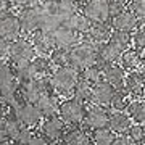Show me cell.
Listing matches in <instances>:
<instances>
[{
	"instance_id": "obj_23",
	"label": "cell",
	"mask_w": 145,
	"mask_h": 145,
	"mask_svg": "<svg viewBox=\"0 0 145 145\" xmlns=\"http://www.w3.org/2000/svg\"><path fill=\"white\" fill-rule=\"evenodd\" d=\"M119 55H121V50H118L113 44H110V42L100 44V45H97V60H95V65L103 68L106 65H111V63H118Z\"/></svg>"
},
{
	"instance_id": "obj_20",
	"label": "cell",
	"mask_w": 145,
	"mask_h": 145,
	"mask_svg": "<svg viewBox=\"0 0 145 145\" xmlns=\"http://www.w3.org/2000/svg\"><path fill=\"white\" fill-rule=\"evenodd\" d=\"M118 61H119V66L123 68L126 72L140 69V68H144V52L129 47V48L121 52Z\"/></svg>"
},
{
	"instance_id": "obj_31",
	"label": "cell",
	"mask_w": 145,
	"mask_h": 145,
	"mask_svg": "<svg viewBox=\"0 0 145 145\" xmlns=\"http://www.w3.org/2000/svg\"><path fill=\"white\" fill-rule=\"evenodd\" d=\"M90 93H92V84L79 78L76 86H74V89H72V99L79 100L81 103L86 105L90 100Z\"/></svg>"
},
{
	"instance_id": "obj_12",
	"label": "cell",
	"mask_w": 145,
	"mask_h": 145,
	"mask_svg": "<svg viewBox=\"0 0 145 145\" xmlns=\"http://www.w3.org/2000/svg\"><path fill=\"white\" fill-rule=\"evenodd\" d=\"M52 39L55 47H63V48H71L74 44L81 40V36L78 32H74L71 27H68L65 23H60L58 26L52 29Z\"/></svg>"
},
{
	"instance_id": "obj_46",
	"label": "cell",
	"mask_w": 145,
	"mask_h": 145,
	"mask_svg": "<svg viewBox=\"0 0 145 145\" xmlns=\"http://www.w3.org/2000/svg\"><path fill=\"white\" fill-rule=\"evenodd\" d=\"M0 145H10V142L7 139H3V137H0Z\"/></svg>"
},
{
	"instance_id": "obj_42",
	"label": "cell",
	"mask_w": 145,
	"mask_h": 145,
	"mask_svg": "<svg viewBox=\"0 0 145 145\" xmlns=\"http://www.w3.org/2000/svg\"><path fill=\"white\" fill-rule=\"evenodd\" d=\"M11 2L10 0H0V16L2 15H7L11 11Z\"/></svg>"
},
{
	"instance_id": "obj_32",
	"label": "cell",
	"mask_w": 145,
	"mask_h": 145,
	"mask_svg": "<svg viewBox=\"0 0 145 145\" xmlns=\"http://www.w3.org/2000/svg\"><path fill=\"white\" fill-rule=\"evenodd\" d=\"M48 60H50L53 68L68 66V63H69V48L55 47L52 52L48 53Z\"/></svg>"
},
{
	"instance_id": "obj_27",
	"label": "cell",
	"mask_w": 145,
	"mask_h": 145,
	"mask_svg": "<svg viewBox=\"0 0 145 145\" xmlns=\"http://www.w3.org/2000/svg\"><path fill=\"white\" fill-rule=\"evenodd\" d=\"M63 23H65L68 27H71L74 32H78L79 36H82L84 32L89 29V26H90V21H89L79 10L76 11V13H72V15L69 16L68 20H65Z\"/></svg>"
},
{
	"instance_id": "obj_39",
	"label": "cell",
	"mask_w": 145,
	"mask_h": 145,
	"mask_svg": "<svg viewBox=\"0 0 145 145\" xmlns=\"http://www.w3.org/2000/svg\"><path fill=\"white\" fill-rule=\"evenodd\" d=\"M106 2H108V7H110V13L113 16L116 13H119V11L126 10L129 0H106Z\"/></svg>"
},
{
	"instance_id": "obj_3",
	"label": "cell",
	"mask_w": 145,
	"mask_h": 145,
	"mask_svg": "<svg viewBox=\"0 0 145 145\" xmlns=\"http://www.w3.org/2000/svg\"><path fill=\"white\" fill-rule=\"evenodd\" d=\"M37 53L34 50V47L31 45L29 39L26 37H18L15 40L8 42V61L11 63V66H23V65H27L32 58L36 57Z\"/></svg>"
},
{
	"instance_id": "obj_21",
	"label": "cell",
	"mask_w": 145,
	"mask_h": 145,
	"mask_svg": "<svg viewBox=\"0 0 145 145\" xmlns=\"http://www.w3.org/2000/svg\"><path fill=\"white\" fill-rule=\"evenodd\" d=\"M60 140L63 145H92L89 132L79 126H74L71 129H65Z\"/></svg>"
},
{
	"instance_id": "obj_25",
	"label": "cell",
	"mask_w": 145,
	"mask_h": 145,
	"mask_svg": "<svg viewBox=\"0 0 145 145\" xmlns=\"http://www.w3.org/2000/svg\"><path fill=\"white\" fill-rule=\"evenodd\" d=\"M29 66L34 74V79H47L53 71V66L48 57H42V55H36L29 61Z\"/></svg>"
},
{
	"instance_id": "obj_16",
	"label": "cell",
	"mask_w": 145,
	"mask_h": 145,
	"mask_svg": "<svg viewBox=\"0 0 145 145\" xmlns=\"http://www.w3.org/2000/svg\"><path fill=\"white\" fill-rule=\"evenodd\" d=\"M108 24L111 26V29H116V31L132 32L139 24H142V21H139L127 8H126V10L119 11V13L111 16L110 21H108Z\"/></svg>"
},
{
	"instance_id": "obj_18",
	"label": "cell",
	"mask_w": 145,
	"mask_h": 145,
	"mask_svg": "<svg viewBox=\"0 0 145 145\" xmlns=\"http://www.w3.org/2000/svg\"><path fill=\"white\" fill-rule=\"evenodd\" d=\"M21 34V27L18 23V18L13 13H7V15L0 16V37L5 39L7 42H11L18 39Z\"/></svg>"
},
{
	"instance_id": "obj_7",
	"label": "cell",
	"mask_w": 145,
	"mask_h": 145,
	"mask_svg": "<svg viewBox=\"0 0 145 145\" xmlns=\"http://www.w3.org/2000/svg\"><path fill=\"white\" fill-rule=\"evenodd\" d=\"M81 13L90 23H108L111 18L106 0H86L81 5Z\"/></svg>"
},
{
	"instance_id": "obj_44",
	"label": "cell",
	"mask_w": 145,
	"mask_h": 145,
	"mask_svg": "<svg viewBox=\"0 0 145 145\" xmlns=\"http://www.w3.org/2000/svg\"><path fill=\"white\" fill-rule=\"evenodd\" d=\"M11 5H16V7H27V5H32L34 0H10Z\"/></svg>"
},
{
	"instance_id": "obj_6",
	"label": "cell",
	"mask_w": 145,
	"mask_h": 145,
	"mask_svg": "<svg viewBox=\"0 0 145 145\" xmlns=\"http://www.w3.org/2000/svg\"><path fill=\"white\" fill-rule=\"evenodd\" d=\"M11 111H13V114H15V118L20 121V124L26 126V127L36 129L37 126L40 124V121H42L40 111L37 110L36 103H31V102L20 100V102L13 106Z\"/></svg>"
},
{
	"instance_id": "obj_35",
	"label": "cell",
	"mask_w": 145,
	"mask_h": 145,
	"mask_svg": "<svg viewBox=\"0 0 145 145\" xmlns=\"http://www.w3.org/2000/svg\"><path fill=\"white\" fill-rule=\"evenodd\" d=\"M131 45H134V48L144 52L145 47V31H144V23L139 24L134 31L131 32Z\"/></svg>"
},
{
	"instance_id": "obj_33",
	"label": "cell",
	"mask_w": 145,
	"mask_h": 145,
	"mask_svg": "<svg viewBox=\"0 0 145 145\" xmlns=\"http://www.w3.org/2000/svg\"><path fill=\"white\" fill-rule=\"evenodd\" d=\"M110 44H113L118 50H126L131 47V32H124V31H116L113 29L111 34H110V39H108Z\"/></svg>"
},
{
	"instance_id": "obj_19",
	"label": "cell",
	"mask_w": 145,
	"mask_h": 145,
	"mask_svg": "<svg viewBox=\"0 0 145 145\" xmlns=\"http://www.w3.org/2000/svg\"><path fill=\"white\" fill-rule=\"evenodd\" d=\"M144 86H145V74L144 69H135V71H129V74H126L124 78V86L123 87L127 90L131 97L135 99H144Z\"/></svg>"
},
{
	"instance_id": "obj_14",
	"label": "cell",
	"mask_w": 145,
	"mask_h": 145,
	"mask_svg": "<svg viewBox=\"0 0 145 145\" xmlns=\"http://www.w3.org/2000/svg\"><path fill=\"white\" fill-rule=\"evenodd\" d=\"M21 127L23 126L15 118L13 111L8 108H3V111L0 113V137L7 139L8 142H13Z\"/></svg>"
},
{
	"instance_id": "obj_1",
	"label": "cell",
	"mask_w": 145,
	"mask_h": 145,
	"mask_svg": "<svg viewBox=\"0 0 145 145\" xmlns=\"http://www.w3.org/2000/svg\"><path fill=\"white\" fill-rule=\"evenodd\" d=\"M79 79V72L71 66H60L55 68L52 74L48 76L50 89L57 97H71L72 89Z\"/></svg>"
},
{
	"instance_id": "obj_11",
	"label": "cell",
	"mask_w": 145,
	"mask_h": 145,
	"mask_svg": "<svg viewBox=\"0 0 145 145\" xmlns=\"http://www.w3.org/2000/svg\"><path fill=\"white\" fill-rule=\"evenodd\" d=\"M37 127H39V134L44 135L47 140H55L61 137V134L66 129V124L63 123V119L58 114H53L48 118H42L40 124Z\"/></svg>"
},
{
	"instance_id": "obj_47",
	"label": "cell",
	"mask_w": 145,
	"mask_h": 145,
	"mask_svg": "<svg viewBox=\"0 0 145 145\" xmlns=\"http://www.w3.org/2000/svg\"><path fill=\"white\" fill-rule=\"evenodd\" d=\"M42 5H47V3H52V2H55V0H39Z\"/></svg>"
},
{
	"instance_id": "obj_37",
	"label": "cell",
	"mask_w": 145,
	"mask_h": 145,
	"mask_svg": "<svg viewBox=\"0 0 145 145\" xmlns=\"http://www.w3.org/2000/svg\"><path fill=\"white\" fill-rule=\"evenodd\" d=\"M127 10H129L139 21H142V23H144L145 0H129V2H127Z\"/></svg>"
},
{
	"instance_id": "obj_43",
	"label": "cell",
	"mask_w": 145,
	"mask_h": 145,
	"mask_svg": "<svg viewBox=\"0 0 145 145\" xmlns=\"http://www.w3.org/2000/svg\"><path fill=\"white\" fill-rule=\"evenodd\" d=\"M7 55H8V42L0 37V60L7 58Z\"/></svg>"
},
{
	"instance_id": "obj_17",
	"label": "cell",
	"mask_w": 145,
	"mask_h": 145,
	"mask_svg": "<svg viewBox=\"0 0 145 145\" xmlns=\"http://www.w3.org/2000/svg\"><path fill=\"white\" fill-rule=\"evenodd\" d=\"M113 92H114V87H111L108 82H105L103 79H102V81H99L97 84L92 86V93H90L89 103L106 108L110 105L111 97H113Z\"/></svg>"
},
{
	"instance_id": "obj_41",
	"label": "cell",
	"mask_w": 145,
	"mask_h": 145,
	"mask_svg": "<svg viewBox=\"0 0 145 145\" xmlns=\"http://www.w3.org/2000/svg\"><path fill=\"white\" fill-rule=\"evenodd\" d=\"M111 145H135V144L127 137V134H119V135H114Z\"/></svg>"
},
{
	"instance_id": "obj_8",
	"label": "cell",
	"mask_w": 145,
	"mask_h": 145,
	"mask_svg": "<svg viewBox=\"0 0 145 145\" xmlns=\"http://www.w3.org/2000/svg\"><path fill=\"white\" fill-rule=\"evenodd\" d=\"M40 16H42V7H21V11L16 15L18 23L21 27V34H31L36 31L40 24Z\"/></svg>"
},
{
	"instance_id": "obj_26",
	"label": "cell",
	"mask_w": 145,
	"mask_h": 145,
	"mask_svg": "<svg viewBox=\"0 0 145 145\" xmlns=\"http://www.w3.org/2000/svg\"><path fill=\"white\" fill-rule=\"evenodd\" d=\"M131 124H132V121H131V118L126 113H123V111H113L108 116V124L106 126L113 131L114 134L119 135V134H126L127 129L131 127Z\"/></svg>"
},
{
	"instance_id": "obj_49",
	"label": "cell",
	"mask_w": 145,
	"mask_h": 145,
	"mask_svg": "<svg viewBox=\"0 0 145 145\" xmlns=\"http://www.w3.org/2000/svg\"><path fill=\"white\" fill-rule=\"evenodd\" d=\"M11 145H21V144H15V142H13V144H11Z\"/></svg>"
},
{
	"instance_id": "obj_10",
	"label": "cell",
	"mask_w": 145,
	"mask_h": 145,
	"mask_svg": "<svg viewBox=\"0 0 145 145\" xmlns=\"http://www.w3.org/2000/svg\"><path fill=\"white\" fill-rule=\"evenodd\" d=\"M48 15L55 16L60 23H63L65 20H68L72 13H76L79 8L78 0H55L52 3H47L42 7Z\"/></svg>"
},
{
	"instance_id": "obj_15",
	"label": "cell",
	"mask_w": 145,
	"mask_h": 145,
	"mask_svg": "<svg viewBox=\"0 0 145 145\" xmlns=\"http://www.w3.org/2000/svg\"><path fill=\"white\" fill-rule=\"evenodd\" d=\"M29 42L31 45L34 47L37 55H42V57H48V53L52 52L55 45H53V39L52 34L48 31H44V29H36L29 34Z\"/></svg>"
},
{
	"instance_id": "obj_34",
	"label": "cell",
	"mask_w": 145,
	"mask_h": 145,
	"mask_svg": "<svg viewBox=\"0 0 145 145\" xmlns=\"http://www.w3.org/2000/svg\"><path fill=\"white\" fill-rule=\"evenodd\" d=\"M79 78L84 79V81H87L93 86V84H97L99 81H102V68L99 65H90V66L84 68L82 71H79Z\"/></svg>"
},
{
	"instance_id": "obj_2",
	"label": "cell",
	"mask_w": 145,
	"mask_h": 145,
	"mask_svg": "<svg viewBox=\"0 0 145 145\" xmlns=\"http://www.w3.org/2000/svg\"><path fill=\"white\" fill-rule=\"evenodd\" d=\"M95 60H97V47L81 39L78 44H74L69 48V63H68V66H71L72 69H76L79 72L82 71L84 68L95 65Z\"/></svg>"
},
{
	"instance_id": "obj_22",
	"label": "cell",
	"mask_w": 145,
	"mask_h": 145,
	"mask_svg": "<svg viewBox=\"0 0 145 145\" xmlns=\"http://www.w3.org/2000/svg\"><path fill=\"white\" fill-rule=\"evenodd\" d=\"M124 78L126 71L118 63H111V65H106L102 68V79L114 89H121L124 86Z\"/></svg>"
},
{
	"instance_id": "obj_28",
	"label": "cell",
	"mask_w": 145,
	"mask_h": 145,
	"mask_svg": "<svg viewBox=\"0 0 145 145\" xmlns=\"http://www.w3.org/2000/svg\"><path fill=\"white\" fill-rule=\"evenodd\" d=\"M127 116L131 118V121H134L135 124H144L145 123V103H144V99H135L132 102H129L127 105Z\"/></svg>"
},
{
	"instance_id": "obj_9",
	"label": "cell",
	"mask_w": 145,
	"mask_h": 145,
	"mask_svg": "<svg viewBox=\"0 0 145 145\" xmlns=\"http://www.w3.org/2000/svg\"><path fill=\"white\" fill-rule=\"evenodd\" d=\"M108 116L110 111L103 106H97V105H90L86 106V113H84L82 124L86 131H93L99 127H105L108 124Z\"/></svg>"
},
{
	"instance_id": "obj_29",
	"label": "cell",
	"mask_w": 145,
	"mask_h": 145,
	"mask_svg": "<svg viewBox=\"0 0 145 145\" xmlns=\"http://www.w3.org/2000/svg\"><path fill=\"white\" fill-rule=\"evenodd\" d=\"M129 102H131V95L127 93V90H126L124 87L114 89L113 97H111V100H110L108 106L113 110V111H124V110L127 108Z\"/></svg>"
},
{
	"instance_id": "obj_38",
	"label": "cell",
	"mask_w": 145,
	"mask_h": 145,
	"mask_svg": "<svg viewBox=\"0 0 145 145\" xmlns=\"http://www.w3.org/2000/svg\"><path fill=\"white\" fill-rule=\"evenodd\" d=\"M32 132H34V129L32 127H26V126H23L20 129V132L16 134L15 137V144H21V145H26L27 144V140H29V137L32 135Z\"/></svg>"
},
{
	"instance_id": "obj_5",
	"label": "cell",
	"mask_w": 145,
	"mask_h": 145,
	"mask_svg": "<svg viewBox=\"0 0 145 145\" xmlns=\"http://www.w3.org/2000/svg\"><path fill=\"white\" fill-rule=\"evenodd\" d=\"M48 92H52L48 78L47 79H31V81L18 84V93H20L21 100H24V102L36 103L42 95H45Z\"/></svg>"
},
{
	"instance_id": "obj_13",
	"label": "cell",
	"mask_w": 145,
	"mask_h": 145,
	"mask_svg": "<svg viewBox=\"0 0 145 145\" xmlns=\"http://www.w3.org/2000/svg\"><path fill=\"white\" fill-rule=\"evenodd\" d=\"M111 31H113V29H111V26H110L108 23H90L89 29L81 36V39L97 47V45H100V44L108 42Z\"/></svg>"
},
{
	"instance_id": "obj_45",
	"label": "cell",
	"mask_w": 145,
	"mask_h": 145,
	"mask_svg": "<svg viewBox=\"0 0 145 145\" xmlns=\"http://www.w3.org/2000/svg\"><path fill=\"white\" fill-rule=\"evenodd\" d=\"M45 145H63V144H61V140L60 139H55V140H48Z\"/></svg>"
},
{
	"instance_id": "obj_4",
	"label": "cell",
	"mask_w": 145,
	"mask_h": 145,
	"mask_svg": "<svg viewBox=\"0 0 145 145\" xmlns=\"http://www.w3.org/2000/svg\"><path fill=\"white\" fill-rule=\"evenodd\" d=\"M84 113H86V105L81 103L79 100L72 99V97H68L66 100L60 102L58 116L63 119L65 124L81 126L84 119Z\"/></svg>"
},
{
	"instance_id": "obj_30",
	"label": "cell",
	"mask_w": 145,
	"mask_h": 145,
	"mask_svg": "<svg viewBox=\"0 0 145 145\" xmlns=\"http://www.w3.org/2000/svg\"><path fill=\"white\" fill-rule=\"evenodd\" d=\"M90 142L92 145H111L114 139V132L110 129L108 126H105V127H99V129H93L90 132Z\"/></svg>"
},
{
	"instance_id": "obj_40",
	"label": "cell",
	"mask_w": 145,
	"mask_h": 145,
	"mask_svg": "<svg viewBox=\"0 0 145 145\" xmlns=\"http://www.w3.org/2000/svg\"><path fill=\"white\" fill-rule=\"evenodd\" d=\"M48 140L44 137V135L39 134V131L34 129V132H32V135L29 137V140H27V144L26 145H45Z\"/></svg>"
},
{
	"instance_id": "obj_36",
	"label": "cell",
	"mask_w": 145,
	"mask_h": 145,
	"mask_svg": "<svg viewBox=\"0 0 145 145\" xmlns=\"http://www.w3.org/2000/svg\"><path fill=\"white\" fill-rule=\"evenodd\" d=\"M127 137H129L135 145H140L145 142V129L144 124H131V127L127 129Z\"/></svg>"
},
{
	"instance_id": "obj_24",
	"label": "cell",
	"mask_w": 145,
	"mask_h": 145,
	"mask_svg": "<svg viewBox=\"0 0 145 145\" xmlns=\"http://www.w3.org/2000/svg\"><path fill=\"white\" fill-rule=\"evenodd\" d=\"M37 110L40 111L42 118H48L53 114H58V106H60V97H57L53 92H48L42 95L36 102Z\"/></svg>"
},
{
	"instance_id": "obj_50",
	"label": "cell",
	"mask_w": 145,
	"mask_h": 145,
	"mask_svg": "<svg viewBox=\"0 0 145 145\" xmlns=\"http://www.w3.org/2000/svg\"><path fill=\"white\" fill-rule=\"evenodd\" d=\"M140 145H144V144H140Z\"/></svg>"
},
{
	"instance_id": "obj_48",
	"label": "cell",
	"mask_w": 145,
	"mask_h": 145,
	"mask_svg": "<svg viewBox=\"0 0 145 145\" xmlns=\"http://www.w3.org/2000/svg\"><path fill=\"white\" fill-rule=\"evenodd\" d=\"M3 108H5V106H3V105L0 103V113H2V111H3Z\"/></svg>"
}]
</instances>
